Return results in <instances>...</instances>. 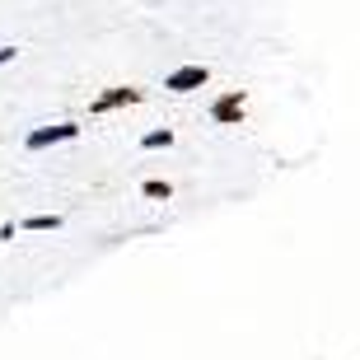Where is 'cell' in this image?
Returning <instances> with one entry per match:
<instances>
[{"instance_id":"obj_7","label":"cell","mask_w":360,"mask_h":360,"mask_svg":"<svg viewBox=\"0 0 360 360\" xmlns=\"http://www.w3.org/2000/svg\"><path fill=\"white\" fill-rule=\"evenodd\" d=\"M141 192H146V197H164V201H169V197H174V183H146Z\"/></svg>"},{"instance_id":"obj_6","label":"cell","mask_w":360,"mask_h":360,"mask_svg":"<svg viewBox=\"0 0 360 360\" xmlns=\"http://www.w3.org/2000/svg\"><path fill=\"white\" fill-rule=\"evenodd\" d=\"M141 146H146V150H160V146L169 150V146H174V131H169V127H164V131H150L146 141H141Z\"/></svg>"},{"instance_id":"obj_4","label":"cell","mask_w":360,"mask_h":360,"mask_svg":"<svg viewBox=\"0 0 360 360\" xmlns=\"http://www.w3.org/2000/svg\"><path fill=\"white\" fill-rule=\"evenodd\" d=\"M211 117H215V122H239V117H243V94H239V89L220 94V98L211 103Z\"/></svg>"},{"instance_id":"obj_3","label":"cell","mask_w":360,"mask_h":360,"mask_svg":"<svg viewBox=\"0 0 360 360\" xmlns=\"http://www.w3.org/2000/svg\"><path fill=\"white\" fill-rule=\"evenodd\" d=\"M206 80H211V70H206V66H178L174 75H164V89L187 94V89H201Z\"/></svg>"},{"instance_id":"obj_2","label":"cell","mask_w":360,"mask_h":360,"mask_svg":"<svg viewBox=\"0 0 360 360\" xmlns=\"http://www.w3.org/2000/svg\"><path fill=\"white\" fill-rule=\"evenodd\" d=\"M80 127L75 122H56V127H38V131L24 136V150H47V146H61V141H75Z\"/></svg>"},{"instance_id":"obj_5","label":"cell","mask_w":360,"mask_h":360,"mask_svg":"<svg viewBox=\"0 0 360 360\" xmlns=\"http://www.w3.org/2000/svg\"><path fill=\"white\" fill-rule=\"evenodd\" d=\"M19 229H33V234H47V229H61V215H28V220H19Z\"/></svg>"},{"instance_id":"obj_1","label":"cell","mask_w":360,"mask_h":360,"mask_svg":"<svg viewBox=\"0 0 360 360\" xmlns=\"http://www.w3.org/2000/svg\"><path fill=\"white\" fill-rule=\"evenodd\" d=\"M146 103V89H131V84H112V89H103L98 98L89 103L94 117H103V112H117V108H136Z\"/></svg>"},{"instance_id":"obj_8","label":"cell","mask_w":360,"mask_h":360,"mask_svg":"<svg viewBox=\"0 0 360 360\" xmlns=\"http://www.w3.org/2000/svg\"><path fill=\"white\" fill-rule=\"evenodd\" d=\"M14 56H19V47H14V42H5V47H0V66H10Z\"/></svg>"}]
</instances>
